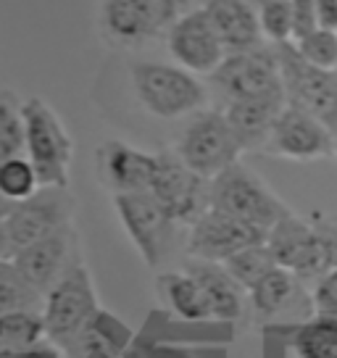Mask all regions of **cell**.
<instances>
[{
    "label": "cell",
    "instance_id": "obj_1",
    "mask_svg": "<svg viewBox=\"0 0 337 358\" xmlns=\"http://www.w3.org/2000/svg\"><path fill=\"white\" fill-rule=\"evenodd\" d=\"M98 311H101V303H98L90 266L79 258L43 298L40 313L45 322V337L71 356L87 337Z\"/></svg>",
    "mask_w": 337,
    "mask_h": 358
},
{
    "label": "cell",
    "instance_id": "obj_2",
    "mask_svg": "<svg viewBox=\"0 0 337 358\" xmlns=\"http://www.w3.org/2000/svg\"><path fill=\"white\" fill-rule=\"evenodd\" d=\"M132 90L137 103L156 119L174 122L185 116L206 111L208 90L198 74L177 64H161V61H137L132 64Z\"/></svg>",
    "mask_w": 337,
    "mask_h": 358
},
{
    "label": "cell",
    "instance_id": "obj_3",
    "mask_svg": "<svg viewBox=\"0 0 337 358\" xmlns=\"http://www.w3.org/2000/svg\"><path fill=\"white\" fill-rule=\"evenodd\" d=\"M24 119V156L32 161L43 187L69 190L74 140L64 119L45 98H27L22 103Z\"/></svg>",
    "mask_w": 337,
    "mask_h": 358
},
{
    "label": "cell",
    "instance_id": "obj_4",
    "mask_svg": "<svg viewBox=\"0 0 337 358\" xmlns=\"http://www.w3.org/2000/svg\"><path fill=\"white\" fill-rule=\"evenodd\" d=\"M266 245L277 266L292 271L301 282L322 280L329 268L337 266L329 235L314 219H303L295 211L271 227Z\"/></svg>",
    "mask_w": 337,
    "mask_h": 358
},
{
    "label": "cell",
    "instance_id": "obj_5",
    "mask_svg": "<svg viewBox=\"0 0 337 358\" xmlns=\"http://www.w3.org/2000/svg\"><path fill=\"white\" fill-rule=\"evenodd\" d=\"M211 206L266 232L280 219L292 213L290 206L253 169H248L240 161L211 179Z\"/></svg>",
    "mask_w": 337,
    "mask_h": 358
},
{
    "label": "cell",
    "instance_id": "obj_6",
    "mask_svg": "<svg viewBox=\"0 0 337 358\" xmlns=\"http://www.w3.org/2000/svg\"><path fill=\"white\" fill-rule=\"evenodd\" d=\"M174 153L195 174H201L203 179L211 182L222 171L235 166L245 150L240 145L232 124L227 122L224 111L206 108V111L195 113L190 124L182 129Z\"/></svg>",
    "mask_w": 337,
    "mask_h": 358
},
{
    "label": "cell",
    "instance_id": "obj_7",
    "mask_svg": "<svg viewBox=\"0 0 337 358\" xmlns=\"http://www.w3.org/2000/svg\"><path fill=\"white\" fill-rule=\"evenodd\" d=\"M282 66V87L287 106L316 116L337 134V71L311 66L298 56L292 43L277 45Z\"/></svg>",
    "mask_w": 337,
    "mask_h": 358
},
{
    "label": "cell",
    "instance_id": "obj_8",
    "mask_svg": "<svg viewBox=\"0 0 337 358\" xmlns=\"http://www.w3.org/2000/svg\"><path fill=\"white\" fill-rule=\"evenodd\" d=\"M211 82L227 103L285 92L277 45H259L250 50L227 53L224 64L211 74Z\"/></svg>",
    "mask_w": 337,
    "mask_h": 358
},
{
    "label": "cell",
    "instance_id": "obj_9",
    "mask_svg": "<svg viewBox=\"0 0 337 358\" xmlns=\"http://www.w3.org/2000/svg\"><path fill=\"white\" fill-rule=\"evenodd\" d=\"M150 192L177 227H190L211 206V182L195 174L174 150L158 153Z\"/></svg>",
    "mask_w": 337,
    "mask_h": 358
},
{
    "label": "cell",
    "instance_id": "obj_10",
    "mask_svg": "<svg viewBox=\"0 0 337 358\" xmlns=\"http://www.w3.org/2000/svg\"><path fill=\"white\" fill-rule=\"evenodd\" d=\"M74 208H77L74 195L61 187H43L32 198L13 203L6 216V235H8L11 256H16L22 248L58 232L61 227L74 224Z\"/></svg>",
    "mask_w": 337,
    "mask_h": 358
},
{
    "label": "cell",
    "instance_id": "obj_11",
    "mask_svg": "<svg viewBox=\"0 0 337 358\" xmlns=\"http://www.w3.org/2000/svg\"><path fill=\"white\" fill-rule=\"evenodd\" d=\"M113 211L119 216V224L127 232V237L137 248L140 258L150 268L161 266L177 224L168 219V213L153 198V192L113 195Z\"/></svg>",
    "mask_w": 337,
    "mask_h": 358
},
{
    "label": "cell",
    "instance_id": "obj_12",
    "mask_svg": "<svg viewBox=\"0 0 337 358\" xmlns=\"http://www.w3.org/2000/svg\"><path fill=\"white\" fill-rule=\"evenodd\" d=\"M180 13L168 0H103L101 24L106 40L116 48H140L168 32Z\"/></svg>",
    "mask_w": 337,
    "mask_h": 358
},
{
    "label": "cell",
    "instance_id": "obj_13",
    "mask_svg": "<svg viewBox=\"0 0 337 358\" xmlns=\"http://www.w3.org/2000/svg\"><path fill=\"white\" fill-rule=\"evenodd\" d=\"M266 235H269L266 229L253 227L232 213L208 206L198 216V222L187 227V245L185 248H187V258L224 264L227 258L240 253L243 248L266 243Z\"/></svg>",
    "mask_w": 337,
    "mask_h": 358
},
{
    "label": "cell",
    "instance_id": "obj_14",
    "mask_svg": "<svg viewBox=\"0 0 337 358\" xmlns=\"http://www.w3.org/2000/svg\"><path fill=\"white\" fill-rule=\"evenodd\" d=\"M166 45L174 64L198 77H211L227 58L224 43L203 6L174 19L166 32Z\"/></svg>",
    "mask_w": 337,
    "mask_h": 358
},
{
    "label": "cell",
    "instance_id": "obj_15",
    "mask_svg": "<svg viewBox=\"0 0 337 358\" xmlns=\"http://www.w3.org/2000/svg\"><path fill=\"white\" fill-rule=\"evenodd\" d=\"M335 148L337 134L327 124L295 106H285V111L280 113V119L271 129L264 153L285 158V161L308 164V161L335 156Z\"/></svg>",
    "mask_w": 337,
    "mask_h": 358
},
{
    "label": "cell",
    "instance_id": "obj_16",
    "mask_svg": "<svg viewBox=\"0 0 337 358\" xmlns=\"http://www.w3.org/2000/svg\"><path fill=\"white\" fill-rule=\"evenodd\" d=\"M158 169V153H148L124 140H106L95 150V171L111 195L150 192Z\"/></svg>",
    "mask_w": 337,
    "mask_h": 358
},
{
    "label": "cell",
    "instance_id": "obj_17",
    "mask_svg": "<svg viewBox=\"0 0 337 358\" xmlns=\"http://www.w3.org/2000/svg\"><path fill=\"white\" fill-rule=\"evenodd\" d=\"M13 258V264L22 268L34 290L45 295L69 268L79 261V235L74 224L61 227L53 235L37 240L32 245L22 248Z\"/></svg>",
    "mask_w": 337,
    "mask_h": 358
},
{
    "label": "cell",
    "instance_id": "obj_18",
    "mask_svg": "<svg viewBox=\"0 0 337 358\" xmlns=\"http://www.w3.org/2000/svg\"><path fill=\"white\" fill-rule=\"evenodd\" d=\"M287 98L285 92H274V95H261V98H245V101H229L222 108L227 116V122L232 124L237 140L245 153H256L269 143L271 129L280 119V113L285 111Z\"/></svg>",
    "mask_w": 337,
    "mask_h": 358
},
{
    "label": "cell",
    "instance_id": "obj_19",
    "mask_svg": "<svg viewBox=\"0 0 337 358\" xmlns=\"http://www.w3.org/2000/svg\"><path fill=\"white\" fill-rule=\"evenodd\" d=\"M185 268L198 280V285L206 292V301L211 306L214 322H237L245 311L248 290L227 271L224 264L214 261H201V258H187Z\"/></svg>",
    "mask_w": 337,
    "mask_h": 358
},
{
    "label": "cell",
    "instance_id": "obj_20",
    "mask_svg": "<svg viewBox=\"0 0 337 358\" xmlns=\"http://www.w3.org/2000/svg\"><path fill=\"white\" fill-rule=\"evenodd\" d=\"M203 8L208 13V19L214 22L227 53L250 50V48L264 45L256 3H250V0H206Z\"/></svg>",
    "mask_w": 337,
    "mask_h": 358
},
{
    "label": "cell",
    "instance_id": "obj_21",
    "mask_svg": "<svg viewBox=\"0 0 337 358\" xmlns=\"http://www.w3.org/2000/svg\"><path fill=\"white\" fill-rule=\"evenodd\" d=\"M156 292L164 303V308L174 319L190 322V324L214 322V313H211V306L206 301V292L185 266L161 271L156 277Z\"/></svg>",
    "mask_w": 337,
    "mask_h": 358
},
{
    "label": "cell",
    "instance_id": "obj_22",
    "mask_svg": "<svg viewBox=\"0 0 337 358\" xmlns=\"http://www.w3.org/2000/svg\"><path fill=\"white\" fill-rule=\"evenodd\" d=\"M301 285L303 282L292 271L277 266L248 290V301L261 316H277V313L287 311L292 303L301 298Z\"/></svg>",
    "mask_w": 337,
    "mask_h": 358
},
{
    "label": "cell",
    "instance_id": "obj_23",
    "mask_svg": "<svg viewBox=\"0 0 337 358\" xmlns=\"http://www.w3.org/2000/svg\"><path fill=\"white\" fill-rule=\"evenodd\" d=\"M40 340H45V322L40 311H13L0 316V358H22Z\"/></svg>",
    "mask_w": 337,
    "mask_h": 358
},
{
    "label": "cell",
    "instance_id": "obj_24",
    "mask_svg": "<svg viewBox=\"0 0 337 358\" xmlns=\"http://www.w3.org/2000/svg\"><path fill=\"white\" fill-rule=\"evenodd\" d=\"M43 292L34 290L13 258H0V316L13 311H43Z\"/></svg>",
    "mask_w": 337,
    "mask_h": 358
},
{
    "label": "cell",
    "instance_id": "obj_25",
    "mask_svg": "<svg viewBox=\"0 0 337 358\" xmlns=\"http://www.w3.org/2000/svg\"><path fill=\"white\" fill-rule=\"evenodd\" d=\"M298 358H337V319L314 313L292 337Z\"/></svg>",
    "mask_w": 337,
    "mask_h": 358
},
{
    "label": "cell",
    "instance_id": "obj_26",
    "mask_svg": "<svg viewBox=\"0 0 337 358\" xmlns=\"http://www.w3.org/2000/svg\"><path fill=\"white\" fill-rule=\"evenodd\" d=\"M40 190H43L40 177L34 171L32 161L24 153L0 164V195L8 203H22Z\"/></svg>",
    "mask_w": 337,
    "mask_h": 358
},
{
    "label": "cell",
    "instance_id": "obj_27",
    "mask_svg": "<svg viewBox=\"0 0 337 358\" xmlns=\"http://www.w3.org/2000/svg\"><path fill=\"white\" fill-rule=\"evenodd\" d=\"M224 266L245 290H250L256 282H261L269 274L271 268H277V261L271 256L269 245H266V243H259V245L243 248L240 253H235L232 258H227Z\"/></svg>",
    "mask_w": 337,
    "mask_h": 358
},
{
    "label": "cell",
    "instance_id": "obj_28",
    "mask_svg": "<svg viewBox=\"0 0 337 358\" xmlns=\"http://www.w3.org/2000/svg\"><path fill=\"white\" fill-rule=\"evenodd\" d=\"M24 153V119L22 101L11 90L0 92V164Z\"/></svg>",
    "mask_w": 337,
    "mask_h": 358
},
{
    "label": "cell",
    "instance_id": "obj_29",
    "mask_svg": "<svg viewBox=\"0 0 337 358\" xmlns=\"http://www.w3.org/2000/svg\"><path fill=\"white\" fill-rule=\"evenodd\" d=\"M87 335L98 343L101 348H106L108 353L119 358H127L132 353V343H135V329L129 324H124L119 316H113L111 311L101 308L95 322H92Z\"/></svg>",
    "mask_w": 337,
    "mask_h": 358
},
{
    "label": "cell",
    "instance_id": "obj_30",
    "mask_svg": "<svg viewBox=\"0 0 337 358\" xmlns=\"http://www.w3.org/2000/svg\"><path fill=\"white\" fill-rule=\"evenodd\" d=\"M259 24L264 43L285 45L292 43V6L290 0H259Z\"/></svg>",
    "mask_w": 337,
    "mask_h": 358
},
{
    "label": "cell",
    "instance_id": "obj_31",
    "mask_svg": "<svg viewBox=\"0 0 337 358\" xmlns=\"http://www.w3.org/2000/svg\"><path fill=\"white\" fill-rule=\"evenodd\" d=\"M292 48L298 50V56L308 61L311 66L327 69V71H337V32L329 29H314L301 40H295Z\"/></svg>",
    "mask_w": 337,
    "mask_h": 358
},
{
    "label": "cell",
    "instance_id": "obj_32",
    "mask_svg": "<svg viewBox=\"0 0 337 358\" xmlns=\"http://www.w3.org/2000/svg\"><path fill=\"white\" fill-rule=\"evenodd\" d=\"M311 306L319 316H332L337 319V266L329 268L322 280L314 282L311 287Z\"/></svg>",
    "mask_w": 337,
    "mask_h": 358
},
{
    "label": "cell",
    "instance_id": "obj_33",
    "mask_svg": "<svg viewBox=\"0 0 337 358\" xmlns=\"http://www.w3.org/2000/svg\"><path fill=\"white\" fill-rule=\"evenodd\" d=\"M292 6V43L301 40L306 34L319 29V11L316 0H290Z\"/></svg>",
    "mask_w": 337,
    "mask_h": 358
},
{
    "label": "cell",
    "instance_id": "obj_34",
    "mask_svg": "<svg viewBox=\"0 0 337 358\" xmlns=\"http://www.w3.org/2000/svg\"><path fill=\"white\" fill-rule=\"evenodd\" d=\"M22 358H69V353L61 345H56L53 340H40L34 348H29Z\"/></svg>",
    "mask_w": 337,
    "mask_h": 358
},
{
    "label": "cell",
    "instance_id": "obj_35",
    "mask_svg": "<svg viewBox=\"0 0 337 358\" xmlns=\"http://www.w3.org/2000/svg\"><path fill=\"white\" fill-rule=\"evenodd\" d=\"M316 11H319V27L337 32V0H316Z\"/></svg>",
    "mask_w": 337,
    "mask_h": 358
},
{
    "label": "cell",
    "instance_id": "obj_36",
    "mask_svg": "<svg viewBox=\"0 0 337 358\" xmlns=\"http://www.w3.org/2000/svg\"><path fill=\"white\" fill-rule=\"evenodd\" d=\"M311 219H314V222L324 229L327 235H329V240H332V248H335V264H337V213H319V211H316Z\"/></svg>",
    "mask_w": 337,
    "mask_h": 358
},
{
    "label": "cell",
    "instance_id": "obj_37",
    "mask_svg": "<svg viewBox=\"0 0 337 358\" xmlns=\"http://www.w3.org/2000/svg\"><path fill=\"white\" fill-rule=\"evenodd\" d=\"M168 3L177 8V13H187V11H192V8L206 6V0H168Z\"/></svg>",
    "mask_w": 337,
    "mask_h": 358
},
{
    "label": "cell",
    "instance_id": "obj_38",
    "mask_svg": "<svg viewBox=\"0 0 337 358\" xmlns=\"http://www.w3.org/2000/svg\"><path fill=\"white\" fill-rule=\"evenodd\" d=\"M0 258H11V248H8V235H6V219H0Z\"/></svg>",
    "mask_w": 337,
    "mask_h": 358
},
{
    "label": "cell",
    "instance_id": "obj_39",
    "mask_svg": "<svg viewBox=\"0 0 337 358\" xmlns=\"http://www.w3.org/2000/svg\"><path fill=\"white\" fill-rule=\"evenodd\" d=\"M11 206H13V203H8L6 198H3V195H0V219H6V216H8Z\"/></svg>",
    "mask_w": 337,
    "mask_h": 358
},
{
    "label": "cell",
    "instance_id": "obj_40",
    "mask_svg": "<svg viewBox=\"0 0 337 358\" xmlns=\"http://www.w3.org/2000/svg\"><path fill=\"white\" fill-rule=\"evenodd\" d=\"M250 3H259V0H250Z\"/></svg>",
    "mask_w": 337,
    "mask_h": 358
},
{
    "label": "cell",
    "instance_id": "obj_41",
    "mask_svg": "<svg viewBox=\"0 0 337 358\" xmlns=\"http://www.w3.org/2000/svg\"><path fill=\"white\" fill-rule=\"evenodd\" d=\"M335 158H337V148H335Z\"/></svg>",
    "mask_w": 337,
    "mask_h": 358
}]
</instances>
